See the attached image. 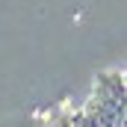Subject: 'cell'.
Masks as SVG:
<instances>
[{
	"label": "cell",
	"mask_w": 127,
	"mask_h": 127,
	"mask_svg": "<svg viewBox=\"0 0 127 127\" xmlns=\"http://www.w3.org/2000/svg\"><path fill=\"white\" fill-rule=\"evenodd\" d=\"M97 86L106 89L115 100H127L124 97V86H121V74H97Z\"/></svg>",
	"instance_id": "cell-1"
}]
</instances>
